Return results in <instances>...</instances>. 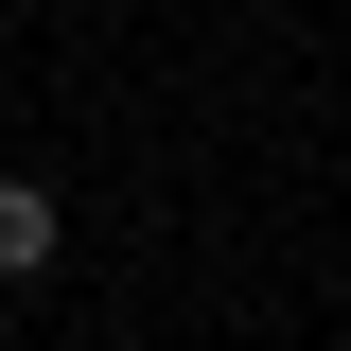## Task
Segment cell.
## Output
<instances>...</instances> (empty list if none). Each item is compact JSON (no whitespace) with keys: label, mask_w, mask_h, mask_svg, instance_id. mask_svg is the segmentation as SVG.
<instances>
[{"label":"cell","mask_w":351,"mask_h":351,"mask_svg":"<svg viewBox=\"0 0 351 351\" xmlns=\"http://www.w3.org/2000/svg\"><path fill=\"white\" fill-rule=\"evenodd\" d=\"M71 211H53V176H0V281H53Z\"/></svg>","instance_id":"cell-1"}]
</instances>
